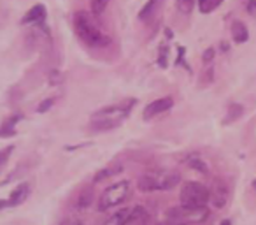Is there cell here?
Returning <instances> with one entry per match:
<instances>
[{
    "label": "cell",
    "instance_id": "17",
    "mask_svg": "<svg viewBox=\"0 0 256 225\" xmlns=\"http://www.w3.org/2000/svg\"><path fill=\"white\" fill-rule=\"evenodd\" d=\"M196 0H178V9L182 15H190Z\"/></svg>",
    "mask_w": 256,
    "mask_h": 225
},
{
    "label": "cell",
    "instance_id": "16",
    "mask_svg": "<svg viewBox=\"0 0 256 225\" xmlns=\"http://www.w3.org/2000/svg\"><path fill=\"white\" fill-rule=\"evenodd\" d=\"M158 2H160V0H150V2H148V4L142 8V11L139 13V18L140 20H148V18H150V16L153 15L154 8L158 6Z\"/></svg>",
    "mask_w": 256,
    "mask_h": 225
},
{
    "label": "cell",
    "instance_id": "2",
    "mask_svg": "<svg viewBox=\"0 0 256 225\" xmlns=\"http://www.w3.org/2000/svg\"><path fill=\"white\" fill-rule=\"evenodd\" d=\"M72 25H74V32L86 46L90 48H98L106 46L109 43L107 36L104 30L98 27L95 16L88 11H78L72 18Z\"/></svg>",
    "mask_w": 256,
    "mask_h": 225
},
{
    "label": "cell",
    "instance_id": "12",
    "mask_svg": "<svg viewBox=\"0 0 256 225\" xmlns=\"http://www.w3.org/2000/svg\"><path fill=\"white\" fill-rule=\"evenodd\" d=\"M221 2H223V0H196L200 13H204V15H209L214 9H218L221 6Z\"/></svg>",
    "mask_w": 256,
    "mask_h": 225
},
{
    "label": "cell",
    "instance_id": "11",
    "mask_svg": "<svg viewBox=\"0 0 256 225\" xmlns=\"http://www.w3.org/2000/svg\"><path fill=\"white\" fill-rule=\"evenodd\" d=\"M232 37H234L235 43H246L249 37L248 34V29H246V25L242 22H234L232 23Z\"/></svg>",
    "mask_w": 256,
    "mask_h": 225
},
{
    "label": "cell",
    "instance_id": "10",
    "mask_svg": "<svg viewBox=\"0 0 256 225\" xmlns=\"http://www.w3.org/2000/svg\"><path fill=\"white\" fill-rule=\"evenodd\" d=\"M22 115H12L0 125V137H12L16 134V123L22 120Z\"/></svg>",
    "mask_w": 256,
    "mask_h": 225
},
{
    "label": "cell",
    "instance_id": "24",
    "mask_svg": "<svg viewBox=\"0 0 256 225\" xmlns=\"http://www.w3.org/2000/svg\"><path fill=\"white\" fill-rule=\"evenodd\" d=\"M60 225H82L81 221H78V220H64Z\"/></svg>",
    "mask_w": 256,
    "mask_h": 225
},
{
    "label": "cell",
    "instance_id": "23",
    "mask_svg": "<svg viewBox=\"0 0 256 225\" xmlns=\"http://www.w3.org/2000/svg\"><path fill=\"white\" fill-rule=\"evenodd\" d=\"M212 55H214V51H212V50H207V51H206V55H204V62L207 64V62L212 60Z\"/></svg>",
    "mask_w": 256,
    "mask_h": 225
},
{
    "label": "cell",
    "instance_id": "19",
    "mask_svg": "<svg viewBox=\"0 0 256 225\" xmlns=\"http://www.w3.org/2000/svg\"><path fill=\"white\" fill-rule=\"evenodd\" d=\"M12 150H14V146H8L0 151V171L6 167V164H8L9 157H11V153H12Z\"/></svg>",
    "mask_w": 256,
    "mask_h": 225
},
{
    "label": "cell",
    "instance_id": "1",
    "mask_svg": "<svg viewBox=\"0 0 256 225\" xmlns=\"http://www.w3.org/2000/svg\"><path fill=\"white\" fill-rule=\"evenodd\" d=\"M136 104V100H128V102H120L114 106H107L98 109L96 113L92 115L90 120V127L96 132H106V130H112L116 127H120L124 120L130 116L132 107Z\"/></svg>",
    "mask_w": 256,
    "mask_h": 225
},
{
    "label": "cell",
    "instance_id": "22",
    "mask_svg": "<svg viewBox=\"0 0 256 225\" xmlns=\"http://www.w3.org/2000/svg\"><path fill=\"white\" fill-rule=\"evenodd\" d=\"M248 13L252 16H256V0H249L248 2Z\"/></svg>",
    "mask_w": 256,
    "mask_h": 225
},
{
    "label": "cell",
    "instance_id": "15",
    "mask_svg": "<svg viewBox=\"0 0 256 225\" xmlns=\"http://www.w3.org/2000/svg\"><path fill=\"white\" fill-rule=\"evenodd\" d=\"M109 0H90V8H92V15L93 16H100L106 11Z\"/></svg>",
    "mask_w": 256,
    "mask_h": 225
},
{
    "label": "cell",
    "instance_id": "4",
    "mask_svg": "<svg viewBox=\"0 0 256 225\" xmlns=\"http://www.w3.org/2000/svg\"><path fill=\"white\" fill-rule=\"evenodd\" d=\"M210 199V192L207 186L196 181H188L181 190V206L186 209H204Z\"/></svg>",
    "mask_w": 256,
    "mask_h": 225
},
{
    "label": "cell",
    "instance_id": "8",
    "mask_svg": "<svg viewBox=\"0 0 256 225\" xmlns=\"http://www.w3.org/2000/svg\"><path fill=\"white\" fill-rule=\"evenodd\" d=\"M28 193H30V185L28 183H22L18 185L14 190H12L11 197H9V207H16L20 204H23L26 199H28Z\"/></svg>",
    "mask_w": 256,
    "mask_h": 225
},
{
    "label": "cell",
    "instance_id": "3",
    "mask_svg": "<svg viewBox=\"0 0 256 225\" xmlns=\"http://www.w3.org/2000/svg\"><path fill=\"white\" fill-rule=\"evenodd\" d=\"M181 181V174L176 171H151L139 178L137 185L142 192H158V190H172Z\"/></svg>",
    "mask_w": 256,
    "mask_h": 225
},
{
    "label": "cell",
    "instance_id": "26",
    "mask_svg": "<svg viewBox=\"0 0 256 225\" xmlns=\"http://www.w3.org/2000/svg\"><path fill=\"white\" fill-rule=\"evenodd\" d=\"M221 225H232V221L230 220H223V221H221Z\"/></svg>",
    "mask_w": 256,
    "mask_h": 225
},
{
    "label": "cell",
    "instance_id": "20",
    "mask_svg": "<svg viewBox=\"0 0 256 225\" xmlns=\"http://www.w3.org/2000/svg\"><path fill=\"white\" fill-rule=\"evenodd\" d=\"M92 199H93V193L92 192H82V195L79 197L78 206L79 207H88L90 202H92Z\"/></svg>",
    "mask_w": 256,
    "mask_h": 225
},
{
    "label": "cell",
    "instance_id": "9",
    "mask_svg": "<svg viewBox=\"0 0 256 225\" xmlns=\"http://www.w3.org/2000/svg\"><path fill=\"white\" fill-rule=\"evenodd\" d=\"M44 20H46V8L42 4H37L26 13L25 18L22 20V23H40Z\"/></svg>",
    "mask_w": 256,
    "mask_h": 225
},
{
    "label": "cell",
    "instance_id": "21",
    "mask_svg": "<svg viewBox=\"0 0 256 225\" xmlns=\"http://www.w3.org/2000/svg\"><path fill=\"white\" fill-rule=\"evenodd\" d=\"M51 106H53V99H48L46 102H42L39 107H37V111H39V113H46V111L50 109Z\"/></svg>",
    "mask_w": 256,
    "mask_h": 225
},
{
    "label": "cell",
    "instance_id": "13",
    "mask_svg": "<svg viewBox=\"0 0 256 225\" xmlns=\"http://www.w3.org/2000/svg\"><path fill=\"white\" fill-rule=\"evenodd\" d=\"M121 165H114V167H106V169H102V171H98L95 174V181H104V179H107V178H110V176H114V174H118V172H121Z\"/></svg>",
    "mask_w": 256,
    "mask_h": 225
},
{
    "label": "cell",
    "instance_id": "14",
    "mask_svg": "<svg viewBox=\"0 0 256 225\" xmlns=\"http://www.w3.org/2000/svg\"><path fill=\"white\" fill-rule=\"evenodd\" d=\"M242 113H244V107L238 106V104H232L228 107V116L224 118V123H230V122H235L237 118H240Z\"/></svg>",
    "mask_w": 256,
    "mask_h": 225
},
{
    "label": "cell",
    "instance_id": "25",
    "mask_svg": "<svg viewBox=\"0 0 256 225\" xmlns=\"http://www.w3.org/2000/svg\"><path fill=\"white\" fill-rule=\"evenodd\" d=\"M6 207H9V200H4V199H0V211H4Z\"/></svg>",
    "mask_w": 256,
    "mask_h": 225
},
{
    "label": "cell",
    "instance_id": "7",
    "mask_svg": "<svg viewBox=\"0 0 256 225\" xmlns=\"http://www.w3.org/2000/svg\"><path fill=\"white\" fill-rule=\"evenodd\" d=\"M172 106H174L172 97H164V99H158V100H154V102L148 104L142 116H144V120H153L154 116L162 115V113H167Z\"/></svg>",
    "mask_w": 256,
    "mask_h": 225
},
{
    "label": "cell",
    "instance_id": "6",
    "mask_svg": "<svg viewBox=\"0 0 256 225\" xmlns=\"http://www.w3.org/2000/svg\"><path fill=\"white\" fill-rule=\"evenodd\" d=\"M146 218L148 214L142 206H132L116 211L109 220L104 221V225H134L136 221H144Z\"/></svg>",
    "mask_w": 256,
    "mask_h": 225
},
{
    "label": "cell",
    "instance_id": "18",
    "mask_svg": "<svg viewBox=\"0 0 256 225\" xmlns=\"http://www.w3.org/2000/svg\"><path fill=\"white\" fill-rule=\"evenodd\" d=\"M188 164H190V167H192V169H196V171H200V172H207L206 162H202L198 157H190L188 158Z\"/></svg>",
    "mask_w": 256,
    "mask_h": 225
},
{
    "label": "cell",
    "instance_id": "5",
    "mask_svg": "<svg viewBox=\"0 0 256 225\" xmlns=\"http://www.w3.org/2000/svg\"><path fill=\"white\" fill-rule=\"evenodd\" d=\"M130 197V181H118L107 186L98 199V211H107L123 204Z\"/></svg>",
    "mask_w": 256,
    "mask_h": 225
}]
</instances>
